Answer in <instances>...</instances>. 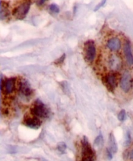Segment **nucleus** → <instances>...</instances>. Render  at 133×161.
I'll list each match as a JSON object with an SVG mask.
<instances>
[{"label": "nucleus", "instance_id": "19", "mask_svg": "<svg viewBox=\"0 0 133 161\" xmlns=\"http://www.w3.org/2000/svg\"><path fill=\"white\" fill-rule=\"evenodd\" d=\"M124 156L125 158H126L129 160H133V149L125 151Z\"/></svg>", "mask_w": 133, "mask_h": 161}, {"label": "nucleus", "instance_id": "10", "mask_svg": "<svg viewBox=\"0 0 133 161\" xmlns=\"http://www.w3.org/2000/svg\"><path fill=\"white\" fill-rule=\"evenodd\" d=\"M123 52L125 57L128 65L131 66L133 65V54L132 52L131 46L129 40H125L123 44Z\"/></svg>", "mask_w": 133, "mask_h": 161}, {"label": "nucleus", "instance_id": "24", "mask_svg": "<svg viewBox=\"0 0 133 161\" xmlns=\"http://www.w3.org/2000/svg\"><path fill=\"white\" fill-rule=\"evenodd\" d=\"M81 161H94V158L88 157H83Z\"/></svg>", "mask_w": 133, "mask_h": 161}, {"label": "nucleus", "instance_id": "14", "mask_svg": "<svg viewBox=\"0 0 133 161\" xmlns=\"http://www.w3.org/2000/svg\"><path fill=\"white\" fill-rule=\"evenodd\" d=\"M9 14L8 9V8L6 7V5L3 3V2H2V5H1V19L3 20L6 18Z\"/></svg>", "mask_w": 133, "mask_h": 161}, {"label": "nucleus", "instance_id": "18", "mask_svg": "<svg viewBox=\"0 0 133 161\" xmlns=\"http://www.w3.org/2000/svg\"><path fill=\"white\" fill-rule=\"evenodd\" d=\"M49 10L54 14H58L60 12L59 7L56 4H51L49 6Z\"/></svg>", "mask_w": 133, "mask_h": 161}, {"label": "nucleus", "instance_id": "21", "mask_svg": "<svg viewBox=\"0 0 133 161\" xmlns=\"http://www.w3.org/2000/svg\"><path fill=\"white\" fill-rule=\"evenodd\" d=\"M113 152L111 151L109 148H107L106 151V157L108 160H111L113 159Z\"/></svg>", "mask_w": 133, "mask_h": 161}, {"label": "nucleus", "instance_id": "22", "mask_svg": "<svg viewBox=\"0 0 133 161\" xmlns=\"http://www.w3.org/2000/svg\"><path fill=\"white\" fill-rule=\"evenodd\" d=\"M65 57H66V55L65 54H63L61 57H60L59 59H57L56 60V61L55 62V63L56 64H61L63 62L65 59Z\"/></svg>", "mask_w": 133, "mask_h": 161}, {"label": "nucleus", "instance_id": "4", "mask_svg": "<svg viewBox=\"0 0 133 161\" xmlns=\"http://www.w3.org/2000/svg\"><path fill=\"white\" fill-rule=\"evenodd\" d=\"M31 8V2L29 1H25L15 7L12 11L13 16L18 20L24 19Z\"/></svg>", "mask_w": 133, "mask_h": 161}, {"label": "nucleus", "instance_id": "1", "mask_svg": "<svg viewBox=\"0 0 133 161\" xmlns=\"http://www.w3.org/2000/svg\"><path fill=\"white\" fill-rule=\"evenodd\" d=\"M105 64L111 72L120 70L123 66V60L117 53L110 52L105 57Z\"/></svg>", "mask_w": 133, "mask_h": 161}, {"label": "nucleus", "instance_id": "9", "mask_svg": "<svg viewBox=\"0 0 133 161\" xmlns=\"http://www.w3.org/2000/svg\"><path fill=\"white\" fill-rule=\"evenodd\" d=\"M82 144V157H88L94 158L95 154L94 152L91 148V144L88 142V139L84 136L83 139L81 141Z\"/></svg>", "mask_w": 133, "mask_h": 161}, {"label": "nucleus", "instance_id": "23", "mask_svg": "<svg viewBox=\"0 0 133 161\" xmlns=\"http://www.w3.org/2000/svg\"><path fill=\"white\" fill-rule=\"evenodd\" d=\"M106 0H102V2H101L100 3H99V4L95 7V9H94V11L96 12V11H97L98 10H99L101 7H103V6L104 5V4L106 3Z\"/></svg>", "mask_w": 133, "mask_h": 161}, {"label": "nucleus", "instance_id": "5", "mask_svg": "<svg viewBox=\"0 0 133 161\" xmlns=\"http://www.w3.org/2000/svg\"><path fill=\"white\" fill-rule=\"evenodd\" d=\"M104 85L110 91H113L118 85L119 76L116 72H110L102 79Z\"/></svg>", "mask_w": 133, "mask_h": 161}, {"label": "nucleus", "instance_id": "8", "mask_svg": "<svg viewBox=\"0 0 133 161\" xmlns=\"http://www.w3.org/2000/svg\"><path fill=\"white\" fill-rule=\"evenodd\" d=\"M18 90L22 95L26 98L29 97L32 94V90L29 82L25 79H22L19 81Z\"/></svg>", "mask_w": 133, "mask_h": 161}, {"label": "nucleus", "instance_id": "3", "mask_svg": "<svg viewBox=\"0 0 133 161\" xmlns=\"http://www.w3.org/2000/svg\"><path fill=\"white\" fill-rule=\"evenodd\" d=\"M31 112L32 115L38 118H47L50 115V111L40 100H37L32 107L31 109Z\"/></svg>", "mask_w": 133, "mask_h": 161}, {"label": "nucleus", "instance_id": "12", "mask_svg": "<svg viewBox=\"0 0 133 161\" xmlns=\"http://www.w3.org/2000/svg\"><path fill=\"white\" fill-rule=\"evenodd\" d=\"M23 124L31 129H39L41 125H42V122L37 117H33V118H31L29 117L28 119H25V120L23 121Z\"/></svg>", "mask_w": 133, "mask_h": 161}, {"label": "nucleus", "instance_id": "15", "mask_svg": "<svg viewBox=\"0 0 133 161\" xmlns=\"http://www.w3.org/2000/svg\"><path fill=\"white\" fill-rule=\"evenodd\" d=\"M103 136L101 134H100L94 141V145L97 147H101L103 144Z\"/></svg>", "mask_w": 133, "mask_h": 161}, {"label": "nucleus", "instance_id": "7", "mask_svg": "<svg viewBox=\"0 0 133 161\" xmlns=\"http://www.w3.org/2000/svg\"><path fill=\"white\" fill-rule=\"evenodd\" d=\"M120 85L125 93L128 92L132 87V77L130 73L126 71L122 75L120 80Z\"/></svg>", "mask_w": 133, "mask_h": 161}, {"label": "nucleus", "instance_id": "13", "mask_svg": "<svg viewBox=\"0 0 133 161\" xmlns=\"http://www.w3.org/2000/svg\"><path fill=\"white\" fill-rule=\"evenodd\" d=\"M109 148L113 153H116L118 150L116 138L113 132L110 133L109 135Z\"/></svg>", "mask_w": 133, "mask_h": 161}, {"label": "nucleus", "instance_id": "17", "mask_svg": "<svg viewBox=\"0 0 133 161\" xmlns=\"http://www.w3.org/2000/svg\"><path fill=\"white\" fill-rule=\"evenodd\" d=\"M117 118H118V120L120 122H123L125 120L126 118V113L125 109H122L119 112Z\"/></svg>", "mask_w": 133, "mask_h": 161}, {"label": "nucleus", "instance_id": "2", "mask_svg": "<svg viewBox=\"0 0 133 161\" xmlns=\"http://www.w3.org/2000/svg\"><path fill=\"white\" fill-rule=\"evenodd\" d=\"M96 46L95 42L88 40L84 43L83 54L85 61L88 63H92L96 57Z\"/></svg>", "mask_w": 133, "mask_h": 161}, {"label": "nucleus", "instance_id": "20", "mask_svg": "<svg viewBox=\"0 0 133 161\" xmlns=\"http://www.w3.org/2000/svg\"><path fill=\"white\" fill-rule=\"evenodd\" d=\"M131 142V136L129 131H127L126 134V137L125 141V146H128L130 145Z\"/></svg>", "mask_w": 133, "mask_h": 161}, {"label": "nucleus", "instance_id": "25", "mask_svg": "<svg viewBox=\"0 0 133 161\" xmlns=\"http://www.w3.org/2000/svg\"><path fill=\"white\" fill-rule=\"evenodd\" d=\"M41 160H42V161H48L47 159H44V158H41Z\"/></svg>", "mask_w": 133, "mask_h": 161}, {"label": "nucleus", "instance_id": "6", "mask_svg": "<svg viewBox=\"0 0 133 161\" xmlns=\"http://www.w3.org/2000/svg\"><path fill=\"white\" fill-rule=\"evenodd\" d=\"M122 42L120 38L116 36L110 37L106 42V47L110 52L117 53L122 48Z\"/></svg>", "mask_w": 133, "mask_h": 161}, {"label": "nucleus", "instance_id": "11", "mask_svg": "<svg viewBox=\"0 0 133 161\" xmlns=\"http://www.w3.org/2000/svg\"><path fill=\"white\" fill-rule=\"evenodd\" d=\"M16 84V78H10L5 80L3 83L2 88L1 89L4 93L6 94H10L12 93L15 88Z\"/></svg>", "mask_w": 133, "mask_h": 161}, {"label": "nucleus", "instance_id": "16", "mask_svg": "<svg viewBox=\"0 0 133 161\" xmlns=\"http://www.w3.org/2000/svg\"><path fill=\"white\" fill-rule=\"evenodd\" d=\"M57 148L58 150V151L62 153V154H64L65 153L66 151V144L63 142H60L57 144Z\"/></svg>", "mask_w": 133, "mask_h": 161}]
</instances>
